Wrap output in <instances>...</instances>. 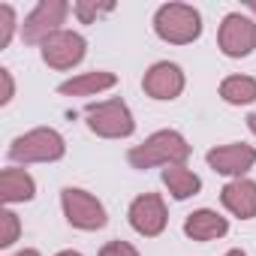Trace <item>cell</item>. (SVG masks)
<instances>
[{
    "mask_svg": "<svg viewBox=\"0 0 256 256\" xmlns=\"http://www.w3.org/2000/svg\"><path fill=\"white\" fill-rule=\"evenodd\" d=\"M190 157V145L184 142L181 133L175 130H160L142 145L130 151V163L136 169H151V166H184Z\"/></svg>",
    "mask_w": 256,
    "mask_h": 256,
    "instance_id": "6da1fadb",
    "label": "cell"
},
{
    "mask_svg": "<svg viewBox=\"0 0 256 256\" xmlns=\"http://www.w3.org/2000/svg\"><path fill=\"white\" fill-rule=\"evenodd\" d=\"M154 30L172 46H187L202 34V16L187 4H166L154 16Z\"/></svg>",
    "mask_w": 256,
    "mask_h": 256,
    "instance_id": "7a4b0ae2",
    "label": "cell"
},
{
    "mask_svg": "<svg viewBox=\"0 0 256 256\" xmlns=\"http://www.w3.org/2000/svg\"><path fill=\"white\" fill-rule=\"evenodd\" d=\"M84 118H88V126L102 139H126L136 130V120H133V114H130L124 100L90 102L84 108Z\"/></svg>",
    "mask_w": 256,
    "mask_h": 256,
    "instance_id": "3957f363",
    "label": "cell"
},
{
    "mask_svg": "<svg viewBox=\"0 0 256 256\" xmlns=\"http://www.w3.org/2000/svg\"><path fill=\"white\" fill-rule=\"evenodd\" d=\"M66 151L64 145V136L54 133V130H46V126H40V130H30L24 136H18L10 148V157L16 163H52V160H60Z\"/></svg>",
    "mask_w": 256,
    "mask_h": 256,
    "instance_id": "277c9868",
    "label": "cell"
},
{
    "mask_svg": "<svg viewBox=\"0 0 256 256\" xmlns=\"http://www.w3.org/2000/svg\"><path fill=\"white\" fill-rule=\"evenodd\" d=\"M60 202H64V214L66 220L76 226V229H102L106 226V208L96 196L78 190V187H66L60 193Z\"/></svg>",
    "mask_w": 256,
    "mask_h": 256,
    "instance_id": "5b68a950",
    "label": "cell"
},
{
    "mask_svg": "<svg viewBox=\"0 0 256 256\" xmlns=\"http://www.w3.org/2000/svg\"><path fill=\"white\" fill-rule=\"evenodd\" d=\"M66 12H70V6L64 4V0H42V4L24 18V28H22L24 42H40L42 46L52 34L60 30Z\"/></svg>",
    "mask_w": 256,
    "mask_h": 256,
    "instance_id": "8992f818",
    "label": "cell"
},
{
    "mask_svg": "<svg viewBox=\"0 0 256 256\" xmlns=\"http://www.w3.org/2000/svg\"><path fill=\"white\" fill-rule=\"evenodd\" d=\"M220 48L226 58H247L256 48V24L241 16V12H229L220 24Z\"/></svg>",
    "mask_w": 256,
    "mask_h": 256,
    "instance_id": "52a82bcc",
    "label": "cell"
},
{
    "mask_svg": "<svg viewBox=\"0 0 256 256\" xmlns=\"http://www.w3.org/2000/svg\"><path fill=\"white\" fill-rule=\"evenodd\" d=\"M84 36L72 34V30H58L42 42V60L52 70H72L82 58H84Z\"/></svg>",
    "mask_w": 256,
    "mask_h": 256,
    "instance_id": "ba28073f",
    "label": "cell"
},
{
    "mask_svg": "<svg viewBox=\"0 0 256 256\" xmlns=\"http://www.w3.org/2000/svg\"><path fill=\"white\" fill-rule=\"evenodd\" d=\"M166 220H169V214H166V205H163V199L157 193H145V196L133 199V205H130V226L139 235H145V238L160 235L166 229Z\"/></svg>",
    "mask_w": 256,
    "mask_h": 256,
    "instance_id": "9c48e42d",
    "label": "cell"
},
{
    "mask_svg": "<svg viewBox=\"0 0 256 256\" xmlns=\"http://www.w3.org/2000/svg\"><path fill=\"white\" fill-rule=\"evenodd\" d=\"M142 88L154 100H175L184 90V72H181V66H175L169 60H160L145 72Z\"/></svg>",
    "mask_w": 256,
    "mask_h": 256,
    "instance_id": "30bf717a",
    "label": "cell"
},
{
    "mask_svg": "<svg viewBox=\"0 0 256 256\" xmlns=\"http://www.w3.org/2000/svg\"><path fill=\"white\" fill-rule=\"evenodd\" d=\"M256 163V148L250 145H223V148H211L208 151V166L220 175H235L241 178L247 169H253Z\"/></svg>",
    "mask_w": 256,
    "mask_h": 256,
    "instance_id": "8fae6325",
    "label": "cell"
},
{
    "mask_svg": "<svg viewBox=\"0 0 256 256\" xmlns=\"http://www.w3.org/2000/svg\"><path fill=\"white\" fill-rule=\"evenodd\" d=\"M220 202L241 220L256 217V181L247 178H235L220 190Z\"/></svg>",
    "mask_w": 256,
    "mask_h": 256,
    "instance_id": "7c38bea8",
    "label": "cell"
},
{
    "mask_svg": "<svg viewBox=\"0 0 256 256\" xmlns=\"http://www.w3.org/2000/svg\"><path fill=\"white\" fill-rule=\"evenodd\" d=\"M184 232H187L193 241H211V238H223V235L229 232V223H226V217H220L217 211L202 208V211L187 214Z\"/></svg>",
    "mask_w": 256,
    "mask_h": 256,
    "instance_id": "4fadbf2b",
    "label": "cell"
},
{
    "mask_svg": "<svg viewBox=\"0 0 256 256\" xmlns=\"http://www.w3.org/2000/svg\"><path fill=\"white\" fill-rule=\"evenodd\" d=\"M36 187L24 169H4L0 172V199L4 202H28L34 199Z\"/></svg>",
    "mask_w": 256,
    "mask_h": 256,
    "instance_id": "5bb4252c",
    "label": "cell"
},
{
    "mask_svg": "<svg viewBox=\"0 0 256 256\" xmlns=\"http://www.w3.org/2000/svg\"><path fill=\"white\" fill-rule=\"evenodd\" d=\"M114 84H118V76H114V72H100V70H94V72H84V76H76V78L64 82V84H60V94H64V96H84V94L108 90V88H114Z\"/></svg>",
    "mask_w": 256,
    "mask_h": 256,
    "instance_id": "9a60e30c",
    "label": "cell"
},
{
    "mask_svg": "<svg viewBox=\"0 0 256 256\" xmlns=\"http://www.w3.org/2000/svg\"><path fill=\"white\" fill-rule=\"evenodd\" d=\"M163 184L169 187V193H172L175 199H190V196H196V193L202 190L199 175H193V172L184 169V166H169V169H163Z\"/></svg>",
    "mask_w": 256,
    "mask_h": 256,
    "instance_id": "2e32d148",
    "label": "cell"
},
{
    "mask_svg": "<svg viewBox=\"0 0 256 256\" xmlns=\"http://www.w3.org/2000/svg\"><path fill=\"white\" fill-rule=\"evenodd\" d=\"M220 96L226 102H232V106L253 102L256 100V78H250V76H229L220 84Z\"/></svg>",
    "mask_w": 256,
    "mask_h": 256,
    "instance_id": "e0dca14e",
    "label": "cell"
},
{
    "mask_svg": "<svg viewBox=\"0 0 256 256\" xmlns=\"http://www.w3.org/2000/svg\"><path fill=\"white\" fill-rule=\"evenodd\" d=\"M16 238H18V217L12 211H4L0 214V247H10Z\"/></svg>",
    "mask_w": 256,
    "mask_h": 256,
    "instance_id": "ac0fdd59",
    "label": "cell"
},
{
    "mask_svg": "<svg viewBox=\"0 0 256 256\" xmlns=\"http://www.w3.org/2000/svg\"><path fill=\"white\" fill-rule=\"evenodd\" d=\"M112 10H114L112 4H84V0H78V4L72 6V12H76V16H78L84 24H90L96 16H102V12H112Z\"/></svg>",
    "mask_w": 256,
    "mask_h": 256,
    "instance_id": "d6986e66",
    "label": "cell"
},
{
    "mask_svg": "<svg viewBox=\"0 0 256 256\" xmlns=\"http://www.w3.org/2000/svg\"><path fill=\"white\" fill-rule=\"evenodd\" d=\"M12 30H16V12H12V6L4 4V6H0V48L10 46Z\"/></svg>",
    "mask_w": 256,
    "mask_h": 256,
    "instance_id": "ffe728a7",
    "label": "cell"
},
{
    "mask_svg": "<svg viewBox=\"0 0 256 256\" xmlns=\"http://www.w3.org/2000/svg\"><path fill=\"white\" fill-rule=\"evenodd\" d=\"M100 256H139V250L133 244H126V241H108L100 250Z\"/></svg>",
    "mask_w": 256,
    "mask_h": 256,
    "instance_id": "44dd1931",
    "label": "cell"
},
{
    "mask_svg": "<svg viewBox=\"0 0 256 256\" xmlns=\"http://www.w3.org/2000/svg\"><path fill=\"white\" fill-rule=\"evenodd\" d=\"M0 82H4V96H0V102H10V100H12V78H10V70H0Z\"/></svg>",
    "mask_w": 256,
    "mask_h": 256,
    "instance_id": "7402d4cb",
    "label": "cell"
},
{
    "mask_svg": "<svg viewBox=\"0 0 256 256\" xmlns=\"http://www.w3.org/2000/svg\"><path fill=\"white\" fill-rule=\"evenodd\" d=\"M247 126H250V130L256 133V114H250V118H247Z\"/></svg>",
    "mask_w": 256,
    "mask_h": 256,
    "instance_id": "603a6c76",
    "label": "cell"
},
{
    "mask_svg": "<svg viewBox=\"0 0 256 256\" xmlns=\"http://www.w3.org/2000/svg\"><path fill=\"white\" fill-rule=\"evenodd\" d=\"M16 256H40L36 250H22V253H16Z\"/></svg>",
    "mask_w": 256,
    "mask_h": 256,
    "instance_id": "cb8c5ba5",
    "label": "cell"
},
{
    "mask_svg": "<svg viewBox=\"0 0 256 256\" xmlns=\"http://www.w3.org/2000/svg\"><path fill=\"white\" fill-rule=\"evenodd\" d=\"M58 256H82V253H76V250H60Z\"/></svg>",
    "mask_w": 256,
    "mask_h": 256,
    "instance_id": "d4e9b609",
    "label": "cell"
},
{
    "mask_svg": "<svg viewBox=\"0 0 256 256\" xmlns=\"http://www.w3.org/2000/svg\"><path fill=\"white\" fill-rule=\"evenodd\" d=\"M226 256H247V253H244V250H229Z\"/></svg>",
    "mask_w": 256,
    "mask_h": 256,
    "instance_id": "484cf974",
    "label": "cell"
},
{
    "mask_svg": "<svg viewBox=\"0 0 256 256\" xmlns=\"http://www.w3.org/2000/svg\"><path fill=\"white\" fill-rule=\"evenodd\" d=\"M250 10H253V12H256V4H250Z\"/></svg>",
    "mask_w": 256,
    "mask_h": 256,
    "instance_id": "4316f807",
    "label": "cell"
}]
</instances>
